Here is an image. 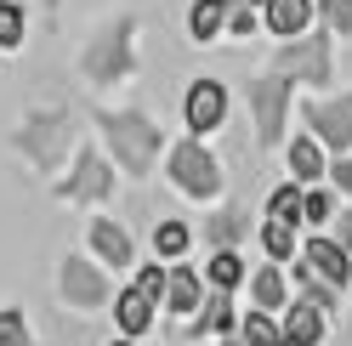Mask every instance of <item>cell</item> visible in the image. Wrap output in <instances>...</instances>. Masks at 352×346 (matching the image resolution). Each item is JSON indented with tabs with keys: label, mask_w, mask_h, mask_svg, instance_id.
I'll return each instance as SVG.
<instances>
[{
	"label": "cell",
	"mask_w": 352,
	"mask_h": 346,
	"mask_svg": "<svg viewBox=\"0 0 352 346\" xmlns=\"http://www.w3.org/2000/svg\"><path fill=\"white\" fill-rule=\"evenodd\" d=\"M290 91H296V80H284L278 69L273 74H256L245 85V102H250V119H256V142L261 148H278L284 114H290Z\"/></svg>",
	"instance_id": "4"
},
{
	"label": "cell",
	"mask_w": 352,
	"mask_h": 346,
	"mask_svg": "<svg viewBox=\"0 0 352 346\" xmlns=\"http://www.w3.org/2000/svg\"><path fill=\"white\" fill-rule=\"evenodd\" d=\"M284 159H290V182H301V187H313V182H324V170H329V159H324V142L307 131V137H296L290 148H284Z\"/></svg>",
	"instance_id": "17"
},
{
	"label": "cell",
	"mask_w": 352,
	"mask_h": 346,
	"mask_svg": "<svg viewBox=\"0 0 352 346\" xmlns=\"http://www.w3.org/2000/svg\"><path fill=\"white\" fill-rule=\"evenodd\" d=\"M239 318H233V290H210L199 301V312L188 318V335H233Z\"/></svg>",
	"instance_id": "15"
},
{
	"label": "cell",
	"mask_w": 352,
	"mask_h": 346,
	"mask_svg": "<svg viewBox=\"0 0 352 346\" xmlns=\"http://www.w3.org/2000/svg\"><path fill=\"white\" fill-rule=\"evenodd\" d=\"M222 346H245V341H239V335H222Z\"/></svg>",
	"instance_id": "34"
},
{
	"label": "cell",
	"mask_w": 352,
	"mask_h": 346,
	"mask_svg": "<svg viewBox=\"0 0 352 346\" xmlns=\"http://www.w3.org/2000/svg\"><path fill=\"white\" fill-rule=\"evenodd\" d=\"M329 239H336L341 250H352V205H346V210H336V216H329Z\"/></svg>",
	"instance_id": "33"
},
{
	"label": "cell",
	"mask_w": 352,
	"mask_h": 346,
	"mask_svg": "<svg viewBox=\"0 0 352 346\" xmlns=\"http://www.w3.org/2000/svg\"><path fill=\"white\" fill-rule=\"evenodd\" d=\"M267 216H273V222L301 227V182H278V187L267 193Z\"/></svg>",
	"instance_id": "26"
},
{
	"label": "cell",
	"mask_w": 352,
	"mask_h": 346,
	"mask_svg": "<svg viewBox=\"0 0 352 346\" xmlns=\"http://www.w3.org/2000/svg\"><path fill=\"white\" fill-rule=\"evenodd\" d=\"M250 295H256L261 312H284V301H290V278H284V267H278V262L261 267V273L250 278Z\"/></svg>",
	"instance_id": "18"
},
{
	"label": "cell",
	"mask_w": 352,
	"mask_h": 346,
	"mask_svg": "<svg viewBox=\"0 0 352 346\" xmlns=\"http://www.w3.org/2000/svg\"><path fill=\"white\" fill-rule=\"evenodd\" d=\"M137 69V51H131V17H114L91 46H85V74L97 85H114V80H131Z\"/></svg>",
	"instance_id": "5"
},
{
	"label": "cell",
	"mask_w": 352,
	"mask_h": 346,
	"mask_svg": "<svg viewBox=\"0 0 352 346\" xmlns=\"http://www.w3.org/2000/svg\"><path fill=\"white\" fill-rule=\"evenodd\" d=\"M222 17H228V6H222V0H193V6H188V40L210 46V40L222 34Z\"/></svg>",
	"instance_id": "20"
},
{
	"label": "cell",
	"mask_w": 352,
	"mask_h": 346,
	"mask_svg": "<svg viewBox=\"0 0 352 346\" xmlns=\"http://www.w3.org/2000/svg\"><path fill=\"white\" fill-rule=\"evenodd\" d=\"M153 312H160V301H148L137 284L114 295V323H120V335H131V341H142L153 330Z\"/></svg>",
	"instance_id": "16"
},
{
	"label": "cell",
	"mask_w": 352,
	"mask_h": 346,
	"mask_svg": "<svg viewBox=\"0 0 352 346\" xmlns=\"http://www.w3.org/2000/svg\"><path fill=\"white\" fill-rule=\"evenodd\" d=\"M301 262L313 267V278H324V284H352V250H341L329 233H313V239H301Z\"/></svg>",
	"instance_id": "10"
},
{
	"label": "cell",
	"mask_w": 352,
	"mask_h": 346,
	"mask_svg": "<svg viewBox=\"0 0 352 346\" xmlns=\"http://www.w3.org/2000/svg\"><path fill=\"white\" fill-rule=\"evenodd\" d=\"M165 176L188 199H216L222 193V165H216V154L199 137H182L176 148H165Z\"/></svg>",
	"instance_id": "3"
},
{
	"label": "cell",
	"mask_w": 352,
	"mask_h": 346,
	"mask_svg": "<svg viewBox=\"0 0 352 346\" xmlns=\"http://www.w3.org/2000/svg\"><path fill=\"white\" fill-rule=\"evenodd\" d=\"M329 29H307L296 40H278V57H273V69L284 80H296V85H313V91H324L329 74H336V51H329Z\"/></svg>",
	"instance_id": "2"
},
{
	"label": "cell",
	"mask_w": 352,
	"mask_h": 346,
	"mask_svg": "<svg viewBox=\"0 0 352 346\" xmlns=\"http://www.w3.org/2000/svg\"><path fill=\"white\" fill-rule=\"evenodd\" d=\"M205 278H210V290H239L245 284V255H239V244H222L205 262Z\"/></svg>",
	"instance_id": "19"
},
{
	"label": "cell",
	"mask_w": 352,
	"mask_h": 346,
	"mask_svg": "<svg viewBox=\"0 0 352 346\" xmlns=\"http://www.w3.org/2000/svg\"><path fill=\"white\" fill-rule=\"evenodd\" d=\"M199 301H205V278L193 273L188 262H170V267H165V301H160V307L193 318V312H199Z\"/></svg>",
	"instance_id": "14"
},
{
	"label": "cell",
	"mask_w": 352,
	"mask_h": 346,
	"mask_svg": "<svg viewBox=\"0 0 352 346\" xmlns=\"http://www.w3.org/2000/svg\"><path fill=\"white\" fill-rule=\"evenodd\" d=\"M23 29H29V12L17 6V0H0V51L23 46Z\"/></svg>",
	"instance_id": "28"
},
{
	"label": "cell",
	"mask_w": 352,
	"mask_h": 346,
	"mask_svg": "<svg viewBox=\"0 0 352 346\" xmlns=\"http://www.w3.org/2000/svg\"><path fill=\"white\" fill-rule=\"evenodd\" d=\"M239 341L245 346H284V330H278V312H245L239 318Z\"/></svg>",
	"instance_id": "21"
},
{
	"label": "cell",
	"mask_w": 352,
	"mask_h": 346,
	"mask_svg": "<svg viewBox=\"0 0 352 346\" xmlns=\"http://www.w3.org/2000/svg\"><path fill=\"white\" fill-rule=\"evenodd\" d=\"M57 295L69 301L74 312H97V307H108V273H102V262H85V255H69V262L57 267Z\"/></svg>",
	"instance_id": "6"
},
{
	"label": "cell",
	"mask_w": 352,
	"mask_h": 346,
	"mask_svg": "<svg viewBox=\"0 0 352 346\" xmlns=\"http://www.w3.org/2000/svg\"><path fill=\"white\" fill-rule=\"evenodd\" d=\"M182 119H188V137H210L228 119V85L222 80H193L182 91Z\"/></svg>",
	"instance_id": "9"
},
{
	"label": "cell",
	"mask_w": 352,
	"mask_h": 346,
	"mask_svg": "<svg viewBox=\"0 0 352 346\" xmlns=\"http://www.w3.org/2000/svg\"><path fill=\"white\" fill-rule=\"evenodd\" d=\"M301 119L329 154H352V97H318L301 108Z\"/></svg>",
	"instance_id": "8"
},
{
	"label": "cell",
	"mask_w": 352,
	"mask_h": 346,
	"mask_svg": "<svg viewBox=\"0 0 352 346\" xmlns=\"http://www.w3.org/2000/svg\"><path fill=\"white\" fill-rule=\"evenodd\" d=\"M137 290H142L148 301H165V267H160V262H142V273H137Z\"/></svg>",
	"instance_id": "31"
},
{
	"label": "cell",
	"mask_w": 352,
	"mask_h": 346,
	"mask_svg": "<svg viewBox=\"0 0 352 346\" xmlns=\"http://www.w3.org/2000/svg\"><path fill=\"white\" fill-rule=\"evenodd\" d=\"M222 6H228V17H222V34L245 40V34H256V29H261V6H250V0H222Z\"/></svg>",
	"instance_id": "27"
},
{
	"label": "cell",
	"mask_w": 352,
	"mask_h": 346,
	"mask_svg": "<svg viewBox=\"0 0 352 346\" xmlns=\"http://www.w3.org/2000/svg\"><path fill=\"white\" fill-rule=\"evenodd\" d=\"M85 244H91V255L102 267H114V273H125L131 262H137V244H131V233L120 227V222H108V216H97L91 227H85Z\"/></svg>",
	"instance_id": "11"
},
{
	"label": "cell",
	"mask_w": 352,
	"mask_h": 346,
	"mask_svg": "<svg viewBox=\"0 0 352 346\" xmlns=\"http://www.w3.org/2000/svg\"><path fill=\"white\" fill-rule=\"evenodd\" d=\"M278 330H284V346H324V330H329V312H318L313 301H284V318H278Z\"/></svg>",
	"instance_id": "12"
},
{
	"label": "cell",
	"mask_w": 352,
	"mask_h": 346,
	"mask_svg": "<svg viewBox=\"0 0 352 346\" xmlns=\"http://www.w3.org/2000/svg\"><path fill=\"white\" fill-rule=\"evenodd\" d=\"M97 125H102V142H108V154H114L120 170L148 176V170L160 165L165 137H160V125L148 114H137V108H97Z\"/></svg>",
	"instance_id": "1"
},
{
	"label": "cell",
	"mask_w": 352,
	"mask_h": 346,
	"mask_svg": "<svg viewBox=\"0 0 352 346\" xmlns=\"http://www.w3.org/2000/svg\"><path fill=\"white\" fill-rule=\"evenodd\" d=\"M336 216V187H301V227H329Z\"/></svg>",
	"instance_id": "23"
},
{
	"label": "cell",
	"mask_w": 352,
	"mask_h": 346,
	"mask_svg": "<svg viewBox=\"0 0 352 346\" xmlns=\"http://www.w3.org/2000/svg\"><path fill=\"white\" fill-rule=\"evenodd\" d=\"M205 233H210V244H216V250H222V244H239V239L250 233V216L239 210V205H233V210H216Z\"/></svg>",
	"instance_id": "25"
},
{
	"label": "cell",
	"mask_w": 352,
	"mask_h": 346,
	"mask_svg": "<svg viewBox=\"0 0 352 346\" xmlns=\"http://www.w3.org/2000/svg\"><path fill=\"white\" fill-rule=\"evenodd\" d=\"M0 346H34V341H29V323H23V312H17V307L0 312Z\"/></svg>",
	"instance_id": "30"
},
{
	"label": "cell",
	"mask_w": 352,
	"mask_h": 346,
	"mask_svg": "<svg viewBox=\"0 0 352 346\" xmlns=\"http://www.w3.org/2000/svg\"><path fill=\"white\" fill-rule=\"evenodd\" d=\"M324 182L336 187V193H346V199H352V154H336V159H329V170H324Z\"/></svg>",
	"instance_id": "32"
},
{
	"label": "cell",
	"mask_w": 352,
	"mask_h": 346,
	"mask_svg": "<svg viewBox=\"0 0 352 346\" xmlns=\"http://www.w3.org/2000/svg\"><path fill=\"white\" fill-rule=\"evenodd\" d=\"M313 17H324L329 34H352V0H313Z\"/></svg>",
	"instance_id": "29"
},
{
	"label": "cell",
	"mask_w": 352,
	"mask_h": 346,
	"mask_svg": "<svg viewBox=\"0 0 352 346\" xmlns=\"http://www.w3.org/2000/svg\"><path fill=\"white\" fill-rule=\"evenodd\" d=\"M188 244H193L188 222H160V227H153V255H160V262H182Z\"/></svg>",
	"instance_id": "24"
},
{
	"label": "cell",
	"mask_w": 352,
	"mask_h": 346,
	"mask_svg": "<svg viewBox=\"0 0 352 346\" xmlns=\"http://www.w3.org/2000/svg\"><path fill=\"white\" fill-rule=\"evenodd\" d=\"M261 250L284 267V262H296V255H301V239H296L290 222H273V216H267V222H261Z\"/></svg>",
	"instance_id": "22"
},
{
	"label": "cell",
	"mask_w": 352,
	"mask_h": 346,
	"mask_svg": "<svg viewBox=\"0 0 352 346\" xmlns=\"http://www.w3.org/2000/svg\"><path fill=\"white\" fill-rule=\"evenodd\" d=\"M318 17H313V0H261V29L273 40H296L307 34Z\"/></svg>",
	"instance_id": "13"
},
{
	"label": "cell",
	"mask_w": 352,
	"mask_h": 346,
	"mask_svg": "<svg viewBox=\"0 0 352 346\" xmlns=\"http://www.w3.org/2000/svg\"><path fill=\"white\" fill-rule=\"evenodd\" d=\"M108 193H114V165H108L97 148H74V170L57 182V199L91 205V199H108Z\"/></svg>",
	"instance_id": "7"
},
{
	"label": "cell",
	"mask_w": 352,
	"mask_h": 346,
	"mask_svg": "<svg viewBox=\"0 0 352 346\" xmlns=\"http://www.w3.org/2000/svg\"><path fill=\"white\" fill-rule=\"evenodd\" d=\"M114 346H137V341H131V335H120V341H114Z\"/></svg>",
	"instance_id": "35"
}]
</instances>
